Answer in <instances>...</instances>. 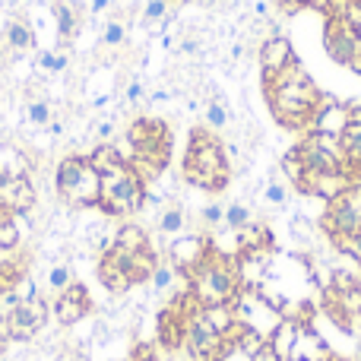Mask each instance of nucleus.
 <instances>
[{"mask_svg": "<svg viewBox=\"0 0 361 361\" xmlns=\"http://www.w3.org/2000/svg\"><path fill=\"white\" fill-rule=\"evenodd\" d=\"M263 92H267L269 111L279 124H286L288 130L298 127H311V118L317 114L320 102V89L314 86V80L305 73L301 61H292L286 70L273 76H263Z\"/></svg>", "mask_w": 361, "mask_h": 361, "instance_id": "obj_1", "label": "nucleus"}, {"mask_svg": "<svg viewBox=\"0 0 361 361\" xmlns=\"http://www.w3.org/2000/svg\"><path fill=\"white\" fill-rule=\"evenodd\" d=\"M187 288L197 298L200 307L212 305H228L241 295V269H238V257L225 254V250L212 247L209 257L187 276Z\"/></svg>", "mask_w": 361, "mask_h": 361, "instance_id": "obj_2", "label": "nucleus"}, {"mask_svg": "<svg viewBox=\"0 0 361 361\" xmlns=\"http://www.w3.org/2000/svg\"><path fill=\"white\" fill-rule=\"evenodd\" d=\"M180 175H184L187 184L200 187V190H209V193H219L228 187L231 165H228V159H225V146L212 137V130L197 127V130L190 133Z\"/></svg>", "mask_w": 361, "mask_h": 361, "instance_id": "obj_3", "label": "nucleus"}, {"mask_svg": "<svg viewBox=\"0 0 361 361\" xmlns=\"http://www.w3.org/2000/svg\"><path fill=\"white\" fill-rule=\"evenodd\" d=\"M146 200H149V193H146L143 180L133 175L130 165H118V169L102 175V193L95 209H102L105 216L114 219H130L143 209Z\"/></svg>", "mask_w": 361, "mask_h": 361, "instance_id": "obj_4", "label": "nucleus"}, {"mask_svg": "<svg viewBox=\"0 0 361 361\" xmlns=\"http://www.w3.org/2000/svg\"><path fill=\"white\" fill-rule=\"evenodd\" d=\"M57 197L70 206H80V209H92L99 206V193H102V175L89 165L86 156H67L57 165Z\"/></svg>", "mask_w": 361, "mask_h": 361, "instance_id": "obj_5", "label": "nucleus"}, {"mask_svg": "<svg viewBox=\"0 0 361 361\" xmlns=\"http://www.w3.org/2000/svg\"><path fill=\"white\" fill-rule=\"evenodd\" d=\"M343 4V0H339ZM339 4L333 13H326V25H324V48L326 54H330L333 63H339V67H349L352 73L361 76V42L355 35V29H352L349 23H345V16L339 13Z\"/></svg>", "mask_w": 361, "mask_h": 361, "instance_id": "obj_6", "label": "nucleus"}, {"mask_svg": "<svg viewBox=\"0 0 361 361\" xmlns=\"http://www.w3.org/2000/svg\"><path fill=\"white\" fill-rule=\"evenodd\" d=\"M320 228L330 238L339 235H358L361 231V187L352 184L349 190H343L336 200L326 203V212L320 219Z\"/></svg>", "mask_w": 361, "mask_h": 361, "instance_id": "obj_7", "label": "nucleus"}, {"mask_svg": "<svg viewBox=\"0 0 361 361\" xmlns=\"http://www.w3.org/2000/svg\"><path fill=\"white\" fill-rule=\"evenodd\" d=\"M48 317H51V305L42 298V295H38L35 301H29V305H19V311L6 320L10 343H29V339H35L38 333L44 330Z\"/></svg>", "mask_w": 361, "mask_h": 361, "instance_id": "obj_8", "label": "nucleus"}, {"mask_svg": "<svg viewBox=\"0 0 361 361\" xmlns=\"http://www.w3.org/2000/svg\"><path fill=\"white\" fill-rule=\"evenodd\" d=\"M51 311H54V320L61 326H73V324H80V320H86L89 314H92V298H89V288L82 286V282L73 279L67 288H63V292H57Z\"/></svg>", "mask_w": 361, "mask_h": 361, "instance_id": "obj_9", "label": "nucleus"}, {"mask_svg": "<svg viewBox=\"0 0 361 361\" xmlns=\"http://www.w3.org/2000/svg\"><path fill=\"white\" fill-rule=\"evenodd\" d=\"M352 184H358V178H352L349 169L307 171L298 193H307V197H317V200H324V203H330V200H336L343 190H349Z\"/></svg>", "mask_w": 361, "mask_h": 361, "instance_id": "obj_10", "label": "nucleus"}, {"mask_svg": "<svg viewBox=\"0 0 361 361\" xmlns=\"http://www.w3.org/2000/svg\"><path fill=\"white\" fill-rule=\"evenodd\" d=\"M209 250H212V244L206 241L203 235H180L169 244V263L187 279V276L209 257Z\"/></svg>", "mask_w": 361, "mask_h": 361, "instance_id": "obj_11", "label": "nucleus"}, {"mask_svg": "<svg viewBox=\"0 0 361 361\" xmlns=\"http://www.w3.org/2000/svg\"><path fill=\"white\" fill-rule=\"evenodd\" d=\"M127 260H130V254L121 247H108L105 254H102L99 260V282L108 288L111 295H124L130 292L133 279H130V269H127Z\"/></svg>", "mask_w": 361, "mask_h": 361, "instance_id": "obj_12", "label": "nucleus"}, {"mask_svg": "<svg viewBox=\"0 0 361 361\" xmlns=\"http://www.w3.org/2000/svg\"><path fill=\"white\" fill-rule=\"evenodd\" d=\"M352 124V105L336 102L330 95H324L317 114L311 118V133H326V137H343Z\"/></svg>", "mask_w": 361, "mask_h": 361, "instance_id": "obj_13", "label": "nucleus"}, {"mask_svg": "<svg viewBox=\"0 0 361 361\" xmlns=\"http://www.w3.org/2000/svg\"><path fill=\"white\" fill-rule=\"evenodd\" d=\"M38 200V190L32 178H0V203L13 212V216H25L32 212Z\"/></svg>", "mask_w": 361, "mask_h": 361, "instance_id": "obj_14", "label": "nucleus"}, {"mask_svg": "<svg viewBox=\"0 0 361 361\" xmlns=\"http://www.w3.org/2000/svg\"><path fill=\"white\" fill-rule=\"evenodd\" d=\"M156 336L159 345L169 352H180L184 349V311H180L178 298L169 307H162L156 317Z\"/></svg>", "mask_w": 361, "mask_h": 361, "instance_id": "obj_15", "label": "nucleus"}, {"mask_svg": "<svg viewBox=\"0 0 361 361\" xmlns=\"http://www.w3.org/2000/svg\"><path fill=\"white\" fill-rule=\"evenodd\" d=\"M257 61H260L263 76H273V73H279V70H286L292 61H298V57H295L292 42H288L286 35H269L267 42L260 44V51H257Z\"/></svg>", "mask_w": 361, "mask_h": 361, "instance_id": "obj_16", "label": "nucleus"}, {"mask_svg": "<svg viewBox=\"0 0 361 361\" xmlns=\"http://www.w3.org/2000/svg\"><path fill=\"white\" fill-rule=\"evenodd\" d=\"M330 343L320 336L314 326H298V339H295V349H292V358L288 361H333Z\"/></svg>", "mask_w": 361, "mask_h": 361, "instance_id": "obj_17", "label": "nucleus"}, {"mask_svg": "<svg viewBox=\"0 0 361 361\" xmlns=\"http://www.w3.org/2000/svg\"><path fill=\"white\" fill-rule=\"evenodd\" d=\"M238 241V257L247 254V250H273V231L263 222H247L244 228L235 231Z\"/></svg>", "mask_w": 361, "mask_h": 361, "instance_id": "obj_18", "label": "nucleus"}, {"mask_svg": "<svg viewBox=\"0 0 361 361\" xmlns=\"http://www.w3.org/2000/svg\"><path fill=\"white\" fill-rule=\"evenodd\" d=\"M4 35H6V48H10L13 54H29V51L35 48V32H32V25L19 16L6 19Z\"/></svg>", "mask_w": 361, "mask_h": 361, "instance_id": "obj_19", "label": "nucleus"}, {"mask_svg": "<svg viewBox=\"0 0 361 361\" xmlns=\"http://www.w3.org/2000/svg\"><path fill=\"white\" fill-rule=\"evenodd\" d=\"M298 320H292V317H282L279 324H276V330L269 333V339L267 343L273 345V352L279 355L282 361H288L292 358V349H295V339H298Z\"/></svg>", "mask_w": 361, "mask_h": 361, "instance_id": "obj_20", "label": "nucleus"}, {"mask_svg": "<svg viewBox=\"0 0 361 361\" xmlns=\"http://www.w3.org/2000/svg\"><path fill=\"white\" fill-rule=\"evenodd\" d=\"M54 13V23H57V35H61V44H67L70 38L80 32V10H76L73 0H54L51 6Z\"/></svg>", "mask_w": 361, "mask_h": 361, "instance_id": "obj_21", "label": "nucleus"}, {"mask_svg": "<svg viewBox=\"0 0 361 361\" xmlns=\"http://www.w3.org/2000/svg\"><path fill=\"white\" fill-rule=\"evenodd\" d=\"M156 267H159V254L152 250V244L149 247H143V250H137V254H130V260H127V269H130L133 286L149 282L152 273H156Z\"/></svg>", "mask_w": 361, "mask_h": 361, "instance_id": "obj_22", "label": "nucleus"}, {"mask_svg": "<svg viewBox=\"0 0 361 361\" xmlns=\"http://www.w3.org/2000/svg\"><path fill=\"white\" fill-rule=\"evenodd\" d=\"M29 156L23 149H13V146H0V175L4 178H29Z\"/></svg>", "mask_w": 361, "mask_h": 361, "instance_id": "obj_23", "label": "nucleus"}, {"mask_svg": "<svg viewBox=\"0 0 361 361\" xmlns=\"http://www.w3.org/2000/svg\"><path fill=\"white\" fill-rule=\"evenodd\" d=\"M339 140H343L345 165H349V171H355V175H361V121L352 118L349 130H345Z\"/></svg>", "mask_w": 361, "mask_h": 361, "instance_id": "obj_24", "label": "nucleus"}, {"mask_svg": "<svg viewBox=\"0 0 361 361\" xmlns=\"http://www.w3.org/2000/svg\"><path fill=\"white\" fill-rule=\"evenodd\" d=\"M114 247L127 250V254H137V250L149 247V235L140 225H121L118 235H114Z\"/></svg>", "mask_w": 361, "mask_h": 361, "instance_id": "obj_25", "label": "nucleus"}, {"mask_svg": "<svg viewBox=\"0 0 361 361\" xmlns=\"http://www.w3.org/2000/svg\"><path fill=\"white\" fill-rule=\"evenodd\" d=\"M25 124H29L32 130H48V127L54 124V111H51L48 102L32 99L29 105H25Z\"/></svg>", "mask_w": 361, "mask_h": 361, "instance_id": "obj_26", "label": "nucleus"}, {"mask_svg": "<svg viewBox=\"0 0 361 361\" xmlns=\"http://www.w3.org/2000/svg\"><path fill=\"white\" fill-rule=\"evenodd\" d=\"M86 159H89V165H92L99 175H105V171H111V169H118V165H124V162H121V156L114 152L111 143H99Z\"/></svg>", "mask_w": 361, "mask_h": 361, "instance_id": "obj_27", "label": "nucleus"}, {"mask_svg": "<svg viewBox=\"0 0 361 361\" xmlns=\"http://www.w3.org/2000/svg\"><path fill=\"white\" fill-rule=\"evenodd\" d=\"M282 175H286V180L295 187V190H301V184H305V175H307V169H305V162H301L298 149H288L286 156H282Z\"/></svg>", "mask_w": 361, "mask_h": 361, "instance_id": "obj_28", "label": "nucleus"}, {"mask_svg": "<svg viewBox=\"0 0 361 361\" xmlns=\"http://www.w3.org/2000/svg\"><path fill=\"white\" fill-rule=\"evenodd\" d=\"M178 269L175 267H171V263H162V260H159V267H156V273H152V292H156V295H169L171 292V286H175V282H178Z\"/></svg>", "mask_w": 361, "mask_h": 361, "instance_id": "obj_29", "label": "nucleus"}, {"mask_svg": "<svg viewBox=\"0 0 361 361\" xmlns=\"http://www.w3.org/2000/svg\"><path fill=\"white\" fill-rule=\"evenodd\" d=\"M156 228L162 231V235H180V228H184V209H180V206L162 209L156 219Z\"/></svg>", "mask_w": 361, "mask_h": 361, "instance_id": "obj_30", "label": "nucleus"}, {"mask_svg": "<svg viewBox=\"0 0 361 361\" xmlns=\"http://www.w3.org/2000/svg\"><path fill=\"white\" fill-rule=\"evenodd\" d=\"M247 222H254V212H250L247 203H231V206H225V228L238 231V228H244Z\"/></svg>", "mask_w": 361, "mask_h": 361, "instance_id": "obj_31", "label": "nucleus"}, {"mask_svg": "<svg viewBox=\"0 0 361 361\" xmlns=\"http://www.w3.org/2000/svg\"><path fill=\"white\" fill-rule=\"evenodd\" d=\"M124 42H127V25L121 23V19H108V23L102 25V44H105V48H121Z\"/></svg>", "mask_w": 361, "mask_h": 361, "instance_id": "obj_32", "label": "nucleus"}, {"mask_svg": "<svg viewBox=\"0 0 361 361\" xmlns=\"http://www.w3.org/2000/svg\"><path fill=\"white\" fill-rule=\"evenodd\" d=\"M203 118H206V130H222V127L228 124V108L222 105V99H212L209 105H206Z\"/></svg>", "mask_w": 361, "mask_h": 361, "instance_id": "obj_33", "label": "nucleus"}, {"mask_svg": "<svg viewBox=\"0 0 361 361\" xmlns=\"http://www.w3.org/2000/svg\"><path fill=\"white\" fill-rule=\"evenodd\" d=\"M10 292L19 298V305H29V301H35V298H38V282H35V276L23 273L16 282H13Z\"/></svg>", "mask_w": 361, "mask_h": 361, "instance_id": "obj_34", "label": "nucleus"}, {"mask_svg": "<svg viewBox=\"0 0 361 361\" xmlns=\"http://www.w3.org/2000/svg\"><path fill=\"white\" fill-rule=\"evenodd\" d=\"M70 282H73V269H70L67 263H54V267L48 269V288L51 292H63Z\"/></svg>", "mask_w": 361, "mask_h": 361, "instance_id": "obj_35", "label": "nucleus"}, {"mask_svg": "<svg viewBox=\"0 0 361 361\" xmlns=\"http://www.w3.org/2000/svg\"><path fill=\"white\" fill-rule=\"evenodd\" d=\"M263 200H267L269 206H286L288 203V187L282 178H273L267 184V190H263Z\"/></svg>", "mask_w": 361, "mask_h": 361, "instance_id": "obj_36", "label": "nucleus"}, {"mask_svg": "<svg viewBox=\"0 0 361 361\" xmlns=\"http://www.w3.org/2000/svg\"><path fill=\"white\" fill-rule=\"evenodd\" d=\"M165 16H169V0H146V6H143V23L146 25L165 23Z\"/></svg>", "mask_w": 361, "mask_h": 361, "instance_id": "obj_37", "label": "nucleus"}, {"mask_svg": "<svg viewBox=\"0 0 361 361\" xmlns=\"http://www.w3.org/2000/svg\"><path fill=\"white\" fill-rule=\"evenodd\" d=\"M339 13H343L345 23L355 29V35L361 42V0H343V4H339Z\"/></svg>", "mask_w": 361, "mask_h": 361, "instance_id": "obj_38", "label": "nucleus"}, {"mask_svg": "<svg viewBox=\"0 0 361 361\" xmlns=\"http://www.w3.org/2000/svg\"><path fill=\"white\" fill-rule=\"evenodd\" d=\"M200 219H203L206 228H222V225H225V206H222V203H209V206H203Z\"/></svg>", "mask_w": 361, "mask_h": 361, "instance_id": "obj_39", "label": "nucleus"}, {"mask_svg": "<svg viewBox=\"0 0 361 361\" xmlns=\"http://www.w3.org/2000/svg\"><path fill=\"white\" fill-rule=\"evenodd\" d=\"M16 244H19V225H16V219H13V222L0 225V254H4V250H13Z\"/></svg>", "mask_w": 361, "mask_h": 361, "instance_id": "obj_40", "label": "nucleus"}, {"mask_svg": "<svg viewBox=\"0 0 361 361\" xmlns=\"http://www.w3.org/2000/svg\"><path fill=\"white\" fill-rule=\"evenodd\" d=\"M19 311V298L13 292H0V324H6V320L13 317V314Z\"/></svg>", "mask_w": 361, "mask_h": 361, "instance_id": "obj_41", "label": "nucleus"}, {"mask_svg": "<svg viewBox=\"0 0 361 361\" xmlns=\"http://www.w3.org/2000/svg\"><path fill=\"white\" fill-rule=\"evenodd\" d=\"M143 99H146L143 82H140V80L127 82V89H124V102H127V105H137V102H143Z\"/></svg>", "mask_w": 361, "mask_h": 361, "instance_id": "obj_42", "label": "nucleus"}, {"mask_svg": "<svg viewBox=\"0 0 361 361\" xmlns=\"http://www.w3.org/2000/svg\"><path fill=\"white\" fill-rule=\"evenodd\" d=\"M130 361H159V355H156V345H149V343H140L137 349L130 352Z\"/></svg>", "mask_w": 361, "mask_h": 361, "instance_id": "obj_43", "label": "nucleus"}, {"mask_svg": "<svg viewBox=\"0 0 361 361\" xmlns=\"http://www.w3.org/2000/svg\"><path fill=\"white\" fill-rule=\"evenodd\" d=\"M95 137H99V143H111L114 140V124L111 121H99V124H95Z\"/></svg>", "mask_w": 361, "mask_h": 361, "instance_id": "obj_44", "label": "nucleus"}, {"mask_svg": "<svg viewBox=\"0 0 361 361\" xmlns=\"http://www.w3.org/2000/svg\"><path fill=\"white\" fill-rule=\"evenodd\" d=\"M67 54H61V51H54V54H51V63H48V70H44V73H63V70H67Z\"/></svg>", "mask_w": 361, "mask_h": 361, "instance_id": "obj_45", "label": "nucleus"}, {"mask_svg": "<svg viewBox=\"0 0 361 361\" xmlns=\"http://www.w3.org/2000/svg\"><path fill=\"white\" fill-rule=\"evenodd\" d=\"M250 361H282V358L273 352V345H269V343H263L260 349H257L254 355H250Z\"/></svg>", "mask_w": 361, "mask_h": 361, "instance_id": "obj_46", "label": "nucleus"}, {"mask_svg": "<svg viewBox=\"0 0 361 361\" xmlns=\"http://www.w3.org/2000/svg\"><path fill=\"white\" fill-rule=\"evenodd\" d=\"M305 4L311 6V10H317V13H324V16H326V13H333V10H336V4H339V0H305Z\"/></svg>", "mask_w": 361, "mask_h": 361, "instance_id": "obj_47", "label": "nucleus"}, {"mask_svg": "<svg viewBox=\"0 0 361 361\" xmlns=\"http://www.w3.org/2000/svg\"><path fill=\"white\" fill-rule=\"evenodd\" d=\"M219 361H250V355H244L241 349H235V345H228V349L222 352V358Z\"/></svg>", "mask_w": 361, "mask_h": 361, "instance_id": "obj_48", "label": "nucleus"}, {"mask_svg": "<svg viewBox=\"0 0 361 361\" xmlns=\"http://www.w3.org/2000/svg\"><path fill=\"white\" fill-rule=\"evenodd\" d=\"M197 48H200L197 38H190V35L180 38V42H178V51H180V54H197Z\"/></svg>", "mask_w": 361, "mask_h": 361, "instance_id": "obj_49", "label": "nucleus"}, {"mask_svg": "<svg viewBox=\"0 0 361 361\" xmlns=\"http://www.w3.org/2000/svg\"><path fill=\"white\" fill-rule=\"evenodd\" d=\"M175 99V92H171V89H152V95H149V102H159V105H162V102H171Z\"/></svg>", "mask_w": 361, "mask_h": 361, "instance_id": "obj_50", "label": "nucleus"}, {"mask_svg": "<svg viewBox=\"0 0 361 361\" xmlns=\"http://www.w3.org/2000/svg\"><path fill=\"white\" fill-rule=\"evenodd\" d=\"M111 6V0H89V13H105Z\"/></svg>", "mask_w": 361, "mask_h": 361, "instance_id": "obj_51", "label": "nucleus"}, {"mask_svg": "<svg viewBox=\"0 0 361 361\" xmlns=\"http://www.w3.org/2000/svg\"><path fill=\"white\" fill-rule=\"evenodd\" d=\"M13 219H16V216H13V212L6 209L4 203H0V225H4V222H13Z\"/></svg>", "mask_w": 361, "mask_h": 361, "instance_id": "obj_52", "label": "nucleus"}, {"mask_svg": "<svg viewBox=\"0 0 361 361\" xmlns=\"http://www.w3.org/2000/svg\"><path fill=\"white\" fill-rule=\"evenodd\" d=\"M244 54V48H241V44H231V61H238V57H241Z\"/></svg>", "mask_w": 361, "mask_h": 361, "instance_id": "obj_53", "label": "nucleus"}, {"mask_svg": "<svg viewBox=\"0 0 361 361\" xmlns=\"http://www.w3.org/2000/svg\"><path fill=\"white\" fill-rule=\"evenodd\" d=\"M175 361H197V358L187 355V352H175Z\"/></svg>", "mask_w": 361, "mask_h": 361, "instance_id": "obj_54", "label": "nucleus"}, {"mask_svg": "<svg viewBox=\"0 0 361 361\" xmlns=\"http://www.w3.org/2000/svg\"><path fill=\"white\" fill-rule=\"evenodd\" d=\"M200 4H203L206 10H212V6H219V4H222V0H200Z\"/></svg>", "mask_w": 361, "mask_h": 361, "instance_id": "obj_55", "label": "nucleus"}, {"mask_svg": "<svg viewBox=\"0 0 361 361\" xmlns=\"http://www.w3.org/2000/svg\"><path fill=\"white\" fill-rule=\"evenodd\" d=\"M6 343H10V339H6V336H0V355H4V349H6Z\"/></svg>", "mask_w": 361, "mask_h": 361, "instance_id": "obj_56", "label": "nucleus"}, {"mask_svg": "<svg viewBox=\"0 0 361 361\" xmlns=\"http://www.w3.org/2000/svg\"><path fill=\"white\" fill-rule=\"evenodd\" d=\"M19 4H25V0H6V6H19Z\"/></svg>", "mask_w": 361, "mask_h": 361, "instance_id": "obj_57", "label": "nucleus"}, {"mask_svg": "<svg viewBox=\"0 0 361 361\" xmlns=\"http://www.w3.org/2000/svg\"><path fill=\"white\" fill-rule=\"evenodd\" d=\"M169 4H190V0H169Z\"/></svg>", "mask_w": 361, "mask_h": 361, "instance_id": "obj_58", "label": "nucleus"}, {"mask_svg": "<svg viewBox=\"0 0 361 361\" xmlns=\"http://www.w3.org/2000/svg\"><path fill=\"white\" fill-rule=\"evenodd\" d=\"M333 361H352V358H333Z\"/></svg>", "mask_w": 361, "mask_h": 361, "instance_id": "obj_59", "label": "nucleus"}, {"mask_svg": "<svg viewBox=\"0 0 361 361\" xmlns=\"http://www.w3.org/2000/svg\"><path fill=\"white\" fill-rule=\"evenodd\" d=\"M358 187H361V178H358Z\"/></svg>", "mask_w": 361, "mask_h": 361, "instance_id": "obj_60", "label": "nucleus"}, {"mask_svg": "<svg viewBox=\"0 0 361 361\" xmlns=\"http://www.w3.org/2000/svg\"><path fill=\"white\" fill-rule=\"evenodd\" d=\"M0 178H4V175H0Z\"/></svg>", "mask_w": 361, "mask_h": 361, "instance_id": "obj_61", "label": "nucleus"}]
</instances>
